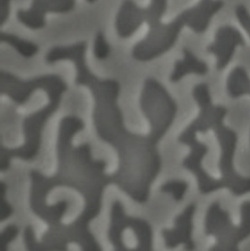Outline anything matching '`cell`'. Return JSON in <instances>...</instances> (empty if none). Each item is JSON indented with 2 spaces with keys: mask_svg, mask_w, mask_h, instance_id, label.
Here are the masks:
<instances>
[{
  "mask_svg": "<svg viewBox=\"0 0 250 251\" xmlns=\"http://www.w3.org/2000/svg\"><path fill=\"white\" fill-rule=\"evenodd\" d=\"M241 224L235 226L220 202L210 204L206 214L205 232L214 237L217 243L209 251H239V244L250 236V201L241 204Z\"/></svg>",
  "mask_w": 250,
  "mask_h": 251,
  "instance_id": "2",
  "label": "cell"
},
{
  "mask_svg": "<svg viewBox=\"0 0 250 251\" xmlns=\"http://www.w3.org/2000/svg\"><path fill=\"white\" fill-rule=\"evenodd\" d=\"M187 189L188 184L184 180H171L161 187L162 192L172 194L175 201H177L183 200Z\"/></svg>",
  "mask_w": 250,
  "mask_h": 251,
  "instance_id": "15",
  "label": "cell"
},
{
  "mask_svg": "<svg viewBox=\"0 0 250 251\" xmlns=\"http://www.w3.org/2000/svg\"><path fill=\"white\" fill-rule=\"evenodd\" d=\"M166 8L167 0H161L160 5H159V8H158L156 15H155L153 18L155 36L152 38V40L150 42V43L147 45L146 47L144 48L138 54L133 56L135 60H140V59L142 58L143 56H145V55L150 53L152 50V49L155 47V45L160 40L162 35H163L164 28H165V25L161 22V18L165 14Z\"/></svg>",
  "mask_w": 250,
  "mask_h": 251,
  "instance_id": "11",
  "label": "cell"
},
{
  "mask_svg": "<svg viewBox=\"0 0 250 251\" xmlns=\"http://www.w3.org/2000/svg\"><path fill=\"white\" fill-rule=\"evenodd\" d=\"M128 9L123 19L124 29H126L135 19L140 17L151 16L154 18L160 5L161 0H151V3L147 8H139L133 0H128Z\"/></svg>",
  "mask_w": 250,
  "mask_h": 251,
  "instance_id": "10",
  "label": "cell"
},
{
  "mask_svg": "<svg viewBox=\"0 0 250 251\" xmlns=\"http://www.w3.org/2000/svg\"><path fill=\"white\" fill-rule=\"evenodd\" d=\"M10 1L0 0V26L5 25L10 15Z\"/></svg>",
  "mask_w": 250,
  "mask_h": 251,
  "instance_id": "18",
  "label": "cell"
},
{
  "mask_svg": "<svg viewBox=\"0 0 250 251\" xmlns=\"http://www.w3.org/2000/svg\"><path fill=\"white\" fill-rule=\"evenodd\" d=\"M237 45H245V41L239 31L231 26L219 28L216 33L215 42L207 49V51L217 56V70H223L228 66L232 60Z\"/></svg>",
  "mask_w": 250,
  "mask_h": 251,
  "instance_id": "7",
  "label": "cell"
},
{
  "mask_svg": "<svg viewBox=\"0 0 250 251\" xmlns=\"http://www.w3.org/2000/svg\"><path fill=\"white\" fill-rule=\"evenodd\" d=\"M184 59L175 63V70L171 75L172 82H177L188 74H197L204 75L208 72V67L204 62L199 59L189 49H183Z\"/></svg>",
  "mask_w": 250,
  "mask_h": 251,
  "instance_id": "8",
  "label": "cell"
},
{
  "mask_svg": "<svg viewBox=\"0 0 250 251\" xmlns=\"http://www.w3.org/2000/svg\"><path fill=\"white\" fill-rule=\"evenodd\" d=\"M94 53L100 60L106 58L110 53L109 45L106 42L104 33L101 31L98 32L95 39Z\"/></svg>",
  "mask_w": 250,
  "mask_h": 251,
  "instance_id": "16",
  "label": "cell"
},
{
  "mask_svg": "<svg viewBox=\"0 0 250 251\" xmlns=\"http://www.w3.org/2000/svg\"><path fill=\"white\" fill-rule=\"evenodd\" d=\"M79 84L88 86L96 100V106L105 113L114 126L100 120L94 119L97 132L114 130L99 134L101 139L109 142L117 149L119 156V169L117 173L124 177L138 174L148 167L158 153L159 142L157 136L152 132L148 135H135L125 130L122 115L116 101L119 92V84L113 80L101 81L91 72L84 73L79 80Z\"/></svg>",
  "mask_w": 250,
  "mask_h": 251,
  "instance_id": "1",
  "label": "cell"
},
{
  "mask_svg": "<svg viewBox=\"0 0 250 251\" xmlns=\"http://www.w3.org/2000/svg\"><path fill=\"white\" fill-rule=\"evenodd\" d=\"M0 42L11 45L20 54L25 57H32L39 51V46L28 41L20 39L13 34L0 32Z\"/></svg>",
  "mask_w": 250,
  "mask_h": 251,
  "instance_id": "12",
  "label": "cell"
},
{
  "mask_svg": "<svg viewBox=\"0 0 250 251\" xmlns=\"http://www.w3.org/2000/svg\"><path fill=\"white\" fill-rule=\"evenodd\" d=\"M196 132L188 126L179 137V142L185 144L191 149V152L185 158L183 166L197 177L199 190L202 194H208L223 188L220 179H214L207 174L202 166V160L208 151V148L196 139Z\"/></svg>",
  "mask_w": 250,
  "mask_h": 251,
  "instance_id": "5",
  "label": "cell"
},
{
  "mask_svg": "<svg viewBox=\"0 0 250 251\" xmlns=\"http://www.w3.org/2000/svg\"><path fill=\"white\" fill-rule=\"evenodd\" d=\"M196 210V205L194 203L189 204L183 212L176 217L173 229L162 231L167 248L173 249L180 245H184L186 251H194L196 244L193 241V231Z\"/></svg>",
  "mask_w": 250,
  "mask_h": 251,
  "instance_id": "6",
  "label": "cell"
},
{
  "mask_svg": "<svg viewBox=\"0 0 250 251\" xmlns=\"http://www.w3.org/2000/svg\"><path fill=\"white\" fill-rule=\"evenodd\" d=\"M48 1H49V0H32V5H31L30 8L29 10H27V11H24L22 9L20 10H21V13L23 15L29 18V19H31L34 16V14H35V10H36L37 7L41 5V4L45 3V2H48Z\"/></svg>",
  "mask_w": 250,
  "mask_h": 251,
  "instance_id": "19",
  "label": "cell"
},
{
  "mask_svg": "<svg viewBox=\"0 0 250 251\" xmlns=\"http://www.w3.org/2000/svg\"><path fill=\"white\" fill-rule=\"evenodd\" d=\"M34 238H35V235H34L33 229L31 226H27L25 229V239L28 251H68L67 246H58V245L37 246L34 242Z\"/></svg>",
  "mask_w": 250,
  "mask_h": 251,
  "instance_id": "14",
  "label": "cell"
},
{
  "mask_svg": "<svg viewBox=\"0 0 250 251\" xmlns=\"http://www.w3.org/2000/svg\"><path fill=\"white\" fill-rule=\"evenodd\" d=\"M19 232L18 227L15 225H9L4 229L0 235V251H8V245L15 239Z\"/></svg>",
  "mask_w": 250,
  "mask_h": 251,
  "instance_id": "17",
  "label": "cell"
},
{
  "mask_svg": "<svg viewBox=\"0 0 250 251\" xmlns=\"http://www.w3.org/2000/svg\"><path fill=\"white\" fill-rule=\"evenodd\" d=\"M226 115L227 108L223 106L211 128L215 131L221 147V157L219 164L221 173L220 180L223 188H228L234 195L242 196L250 192V177H242L234 170V157L237 135L234 130L223 124Z\"/></svg>",
  "mask_w": 250,
  "mask_h": 251,
  "instance_id": "4",
  "label": "cell"
},
{
  "mask_svg": "<svg viewBox=\"0 0 250 251\" xmlns=\"http://www.w3.org/2000/svg\"><path fill=\"white\" fill-rule=\"evenodd\" d=\"M87 50V47L85 46H81L80 49H77L75 51L72 52V53H66L65 55V59L66 60H70L74 62L75 65L76 70H77V73L79 70L83 67H87L86 65L85 60V53ZM94 119L100 120V121H104V122L108 123V124H113L111 120L108 118V115H106L105 113L103 112L100 108L95 107Z\"/></svg>",
  "mask_w": 250,
  "mask_h": 251,
  "instance_id": "13",
  "label": "cell"
},
{
  "mask_svg": "<svg viewBox=\"0 0 250 251\" xmlns=\"http://www.w3.org/2000/svg\"><path fill=\"white\" fill-rule=\"evenodd\" d=\"M50 96V103L48 108L42 110L40 112L35 114L26 118L25 124V131L26 134V143L19 149L6 150L3 148L1 151V168L7 169L8 161L11 158L20 157L29 159L35 156L37 153L40 142L41 132L44 124L47 119L52 115L57 108L62 94L66 90V84L60 77L54 75L47 77L46 80L42 85Z\"/></svg>",
  "mask_w": 250,
  "mask_h": 251,
  "instance_id": "3",
  "label": "cell"
},
{
  "mask_svg": "<svg viewBox=\"0 0 250 251\" xmlns=\"http://www.w3.org/2000/svg\"><path fill=\"white\" fill-rule=\"evenodd\" d=\"M227 89L231 98H237L246 94L250 95V78L244 68L238 66L230 73Z\"/></svg>",
  "mask_w": 250,
  "mask_h": 251,
  "instance_id": "9",
  "label": "cell"
}]
</instances>
